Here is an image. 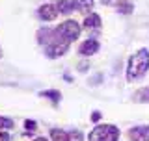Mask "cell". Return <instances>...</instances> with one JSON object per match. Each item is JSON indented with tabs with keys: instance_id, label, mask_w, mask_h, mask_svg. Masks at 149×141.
Returning a JSON list of instances; mask_svg holds the SVG:
<instances>
[{
	"instance_id": "obj_11",
	"label": "cell",
	"mask_w": 149,
	"mask_h": 141,
	"mask_svg": "<svg viewBox=\"0 0 149 141\" xmlns=\"http://www.w3.org/2000/svg\"><path fill=\"white\" fill-rule=\"evenodd\" d=\"M39 97L49 98V100L52 102V104H58V102L62 100V93L56 91V89H47V91H41V93H39Z\"/></svg>"
},
{
	"instance_id": "obj_16",
	"label": "cell",
	"mask_w": 149,
	"mask_h": 141,
	"mask_svg": "<svg viewBox=\"0 0 149 141\" xmlns=\"http://www.w3.org/2000/svg\"><path fill=\"white\" fill-rule=\"evenodd\" d=\"M24 128H26V134H34L36 130H37V123H36V121H32V119H26L24 121Z\"/></svg>"
},
{
	"instance_id": "obj_19",
	"label": "cell",
	"mask_w": 149,
	"mask_h": 141,
	"mask_svg": "<svg viewBox=\"0 0 149 141\" xmlns=\"http://www.w3.org/2000/svg\"><path fill=\"white\" fill-rule=\"evenodd\" d=\"M119 0H101V4H104V6H116Z\"/></svg>"
},
{
	"instance_id": "obj_6",
	"label": "cell",
	"mask_w": 149,
	"mask_h": 141,
	"mask_svg": "<svg viewBox=\"0 0 149 141\" xmlns=\"http://www.w3.org/2000/svg\"><path fill=\"white\" fill-rule=\"evenodd\" d=\"M129 139L130 141H149V124L132 126L129 130Z\"/></svg>"
},
{
	"instance_id": "obj_10",
	"label": "cell",
	"mask_w": 149,
	"mask_h": 141,
	"mask_svg": "<svg viewBox=\"0 0 149 141\" xmlns=\"http://www.w3.org/2000/svg\"><path fill=\"white\" fill-rule=\"evenodd\" d=\"M134 102H138V104H146V102H149V86L146 87H140L136 93H134Z\"/></svg>"
},
{
	"instance_id": "obj_2",
	"label": "cell",
	"mask_w": 149,
	"mask_h": 141,
	"mask_svg": "<svg viewBox=\"0 0 149 141\" xmlns=\"http://www.w3.org/2000/svg\"><path fill=\"white\" fill-rule=\"evenodd\" d=\"M147 70H149V50L147 48H140V50H136V52L129 58L127 80H129V82L140 80Z\"/></svg>"
},
{
	"instance_id": "obj_15",
	"label": "cell",
	"mask_w": 149,
	"mask_h": 141,
	"mask_svg": "<svg viewBox=\"0 0 149 141\" xmlns=\"http://www.w3.org/2000/svg\"><path fill=\"white\" fill-rule=\"evenodd\" d=\"M15 126V121L13 119H8V117H2L0 115V130H9Z\"/></svg>"
},
{
	"instance_id": "obj_7",
	"label": "cell",
	"mask_w": 149,
	"mask_h": 141,
	"mask_svg": "<svg viewBox=\"0 0 149 141\" xmlns=\"http://www.w3.org/2000/svg\"><path fill=\"white\" fill-rule=\"evenodd\" d=\"M97 50H99V41L97 39H86L80 45V48H78V54L84 56V58H88V56H93Z\"/></svg>"
},
{
	"instance_id": "obj_4",
	"label": "cell",
	"mask_w": 149,
	"mask_h": 141,
	"mask_svg": "<svg viewBox=\"0 0 149 141\" xmlns=\"http://www.w3.org/2000/svg\"><path fill=\"white\" fill-rule=\"evenodd\" d=\"M58 32L69 41V43H71V41L78 39V35H80L82 28H80V24H78L77 21H71V19H69V21H65V22H62V24L58 26Z\"/></svg>"
},
{
	"instance_id": "obj_13",
	"label": "cell",
	"mask_w": 149,
	"mask_h": 141,
	"mask_svg": "<svg viewBox=\"0 0 149 141\" xmlns=\"http://www.w3.org/2000/svg\"><path fill=\"white\" fill-rule=\"evenodd\" d=\"M116 9H118L119 13H123V15H129V13H132V2H129V0H119L118 4H116Z\"/></svg>"
},
{
	"instance_id": "obj_3",
	"label": "cell",
	"mask_w": 149,
	"mask_h": 141,
	"mask_svg": "<svg viewBox=\"0 0 149 141\" xmlns=\"http://www.w3.org/2000/svg\"><path fill=\"white\" fill-rule=\"evenodd\" d=\"M119 128L116 124H97L90 132L88 141H118Z\"/></svg>"
},
{
	"instance_id": "obj_21",
	"label": "cell",
	"mask_w": 149,
	"mask_h": 141,
	"mask_svg": "<svg viewBox=\"0 0 149 141\" xmlns=\"http://www.w3.org/2000/svg\"><path fill=\"white\" fill-rule=\"evenodd\" d=\"M34 141H49V139H47V138H36Z\"/></svg>"
},
{
	"instance_id": "obj_5",
	"label": "cell",
	"mask_w": 149,
	"mask_h": 141,
	"mask_svg": "<svg viewBox=\"0 0 149 141\" xmlns=\"http://www.w3.org/2000/svg\"><path fill=\"white\" fill-rule=\"evenodd\" d=\"M58 15H60V11L56 4H43V6L37 8V17L41 21H54Z\"/></svg>"
},
{
	"instance_id": "obj_8",
	"label": "cell",
	"mask_w": 149,
	"mask_h": 141,
	"mask_svg": "<svg viewBox=\"0 0 149 141\" xmlns=\"http://www.w3.org/2000/svg\"><path fill=\"white\" fill-rule=\"evenodd\" d=\"M84 28L86 30H99L101 28V17L97 13H90V15L84 19Z\"/></svg>"
},
{
	"instance_id": "obj_9",
	"label": "cell",
	"mask_w": 149,
	"mask_h": 141,
	"mask_svg": "<svg viewBox=\"0 0 149 141\" xmlns=\"http://www.w3.org/2000/svg\"><path fill=\"white\" fill-rule=\"evenodd\" d=\"M56 6H58V11L63 13V15H69V13H73L74 9H77L73 0H58V2H56Z\"/></svg>"
},
{
	"instance_id": "obj_1",
	"label": "cell",
	"mask_w": 149,
	"mask_h": 141,
	"mask_svg": "<svg viewBox=\"0 0 149 141\" xmlns=\"http://www.w3.org/2000/svg\"><path fill=\"white\" fill-rule=\"evenodd\" d=\"M37 43L45 48V54L50 59L62 58L69 50V41L58 32V28H41L37 32Z\"/></svg>"
},
{
	"instance_id": "obj_20",
	"label": "cell",
	"mask_w": 149,
	"mask_h": 141,
	"mask_svg": "<svg viewBox=\"0 0 149 141\" xmlns=\"http://www.w3.org/2000/svg\"><path fill=\"white\" fill-rule=\"evenodd\" d=\"M0 141H9V134L8 132H0Z\"/></svg>"
},
{
	"instance_id": "obj_17",
	"label": "cell",
	"mask_w": 149,
	"mask_h": 141,
	"mask_svg": "<svg viewBox=\"0 0 149 141\" xmlns=\"http://www.w3.org/2000/svg\"><path fill=\"white\" fill-rule=\"evenodd\" d=\"M67 134H69V141H82L80 130H73V132H67Z\"/></svg>"
},
{
	"instance_id": "obj_18",
	"label": "cell",
	"mask_w": 149,
	"mask_h": 141,
	"mask_svg": "<svg viewBox=\"0 0 149 141\" xmlns=\"http://www.w3.org/2000/svg\"><path fill=\"white\" fill-rule=\"evenodd\" d=\"M91 121H93V123H97V121H101V111H93V113H91Z\"/></svg>"
},
{
	"instance_id": "obj_12",
	"label": "cell",
	"mask_w": 149,
	"mask_h": 141,
	"mask_svg": "<svg viewBox=\"0 0 149 141\" xmlns=\"http://www.w3.org/2000/svg\"><path fill=\"white\" fill-rule=\"evenodd\" d=\"M73 2H74V8L80 13H88L93 8V0H73Z\"/></svg>"
},
{
	"instance_id": "obj_22",
	"label": "cell",
	"mask_w": 149,
	"mask_h": 141,
	"mask_svg": "<svg viewBox=\"0 0 149 141\" xmlns=\"http://www.w3.org/2000/svg\"><path fill=\"white\" fill-rule=\"evenodd\" d=\"M0 58H2V48H0Z\"/></svg>"
},
{
	"instance_id": "obj_14",
	"label": "cell",
	"mask_w": 149,
	"mask_h": 141,
	"mask_svg": "<svg viewBox=\"0 0 149 141\" xmlns=\"http://www.w3.org/2000/svg\"><path fill=\"white\" fill-rule=\"evenodd\" d=\"M50 138H52V141H69V134L60 128H52L50 130Z\"/></svg>"
}]
</instances>
